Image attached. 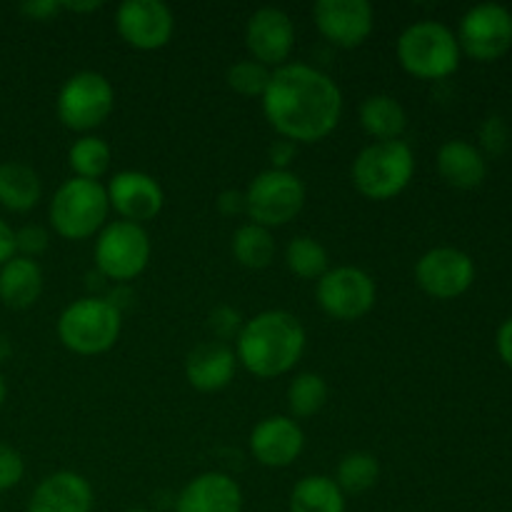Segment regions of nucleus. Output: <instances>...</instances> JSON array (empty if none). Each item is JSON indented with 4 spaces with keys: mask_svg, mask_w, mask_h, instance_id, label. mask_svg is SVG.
Masks as SVG:
<instances>
[{
    "mask_svg": "<svg viewBox=\"0 0 512 512\" xmlns=\"http://www.w3.org/2000/svg\"><path fill=\"white\" fill-rule=\"evenodd\" d=\"M23 473H25V463L23 458H20L18 450L0 443V493L15 488V485L23 480Z\"/></svg>",
    "mask_w": 512,
    "mask_h": 512,
    "instance_id": "obj_32",
    "label": "nucleus"
},
{
    "mask_svg": "<svg viewBox=\"0 0 512 512\" xmlns=\"http://www.w3.org/2000/svg\"><path fill=\"white\" fill-rule=\"evenodd\" d=\"M380 478V463L373 453L368 450H355L348 453L338 465V473H335V483L343 490V495H360L368 493L370 488H375Z\"/></svg>",
    "mask_w": 512,
    "mask_h": 512,
    "instance_id": "obj_30",
    "label": "nucleus"
},
{
    "mask_svg": "<svg viewBox=\"0 0 512 512\" xmlns=\"http://www.w3.org/2000/svg\"><path fill=\"white\" fill-rule=\"evenodd\" d=\"M330 388L323 375L300 373L288 385V410L290 418H313L328 403Z\"/></svg>",
    "mask_w": 512,
    "mask_h": 512,
    "instance_id": "obj_29",
    "label": "nucleus"
},
{
    "mask_svg": "<svg viewBox=\"0 0 512 512\" xmlns=\"http://www.w3.org/2000/svg\"><path fill=\"white\" fill-rule=\"evenodd\" d=\"M215 203H218V210L223 215L245 213V193H240V190H225Z\"/></svg>",
    "mask_w": 512,
    "mask_h": 512,
    "instance_id": "obj_37",
    "label": "nucleus"
},
{
    "mask_svg": "<svg viewBox=\"0 0 512 512\" xmlns=\"http://www.w3.org/2000/svg\"><path fill=\"white\" fill-rule=\"evenodd\" d=\"M43 183L40 175L20 160L0 163V205L13 213H28L40 203Z\"/></svg>",
    "mask_w": 512,
    "mask_h": 512,
    "instance_id": "obj_24",
    "label": "nucleus"
},
{
    "mask_svg": "<svg viewBox=\"0 0 512 512\" xmlns=\"http://www.w3.org/2000/svg\"><path fill=\"white\" fill-rule=\"evenodd\" d=\"M290 512H345V495L328 475H308L290 493Z\"/></svg>",
    "mask_w": 512,
    "mask_h": 512,
    "instance_id": "obj_25",
    "label": "nucleus"
},
{
    "mask_svg": "<svg viewBox=\"0 0 512 512\" xmlns=\"http://www.w3.org/2000/svg\"><path fill=\"white\" fill-rule=\"evenodd\" d=\"M110 210L120 215V220L143 225L145 220H153L163 210L165 193L158 180L140 170H123L110 178L108 188Z\"/></svg>",
    "mask_w": 512,
    "mask_h": 512,
    "instance_id": "obj_16",
    "label": "nucleus"
},
{
    "mask_svg": "<svg viewBox=\"0 0 512 512\" xmlns=\"http://www.w3.org/2000/svg\"><path fill=\"white\" fill-rule=\"evenodd\" d=\"M233 258L248 270H263L275 258V238L268 228L255 223L240 225L233 233Z\"/></svg>",
    "mask_w": 512,
    "mask_h": 512,
    "instance_id": "obj_26",
    "label": "nucleus"
},
{
    "mask_svg": "<svg viewBox=\"0 0 512 512\" xmlns=\"http://www.w3.org/2000/svg\"><path fill=\"white\" fill-rule=\"evenodd\" d=\"M305 205V185L290 170H263L245 190V215L250 223L273 230L288 225Z\"/></svg>",
    "mask_w": 512,
    "mask_h": 512,
    "instance_id": "obj_7",
    "label": "nucleus"
},
{
    "mask_svg": "<svg viewBox=\"0 0 512 512\" xmlns=\"http://www.w3.org/2000/svg\"><path fill=\"white\" fill-rule=\"evenodd\" d=\"M43 293V270L38 260L15 255L0 268V300L13 310H25L38 303Z\"/></svg>",
    "mask_w": 512,
    "mask_h": 512,
    "instance_id": "obj_22",
    "label": "nucleus"
},
{
    "mask_svg": "<svg viewBox=\"0 0 512 512\" xmlns=\"http://www.w3.org/2000/svg\"><path fill=\"white\" fill-rule=\"evenodd\" d=\"M270 128L290 143H318L328 138L343 115V93L320 68L285 63L273 70L263 95Z\"/></svg>",
    "mask_w": 512,
    "mask_h": 512,
    "instance_id": "obj_1",
    "label": "nucleus"
},
{
    "mask_svg": "<svg viewBox=\"0 0 512 512\" xmlns=\"http://www.w3.org/2000/svg\"><path fill=\"white\" fill-rule=\"evenodd\" d=\"M303 323L288 310H263L245 320L235 338V358L255 378L270 380L290 373L305 353Z\"/></svg>",
    "mask_w": 512,
    "mask_h": 512,
    "instance_id": "obj_2",
    "label": "nucleus"
},
{
    "mask_svg": "<svg viewBox=\"0 0 512 512\" xmlns=\"http://www.w3.org/2000/svg\"><path fill=\"white\" fill-rule=\"evenodd\" d=\"M360 125L375 143H388V140H400V135L408 128V113L403 103L393 95H370L360 105Z\"/></svg>",
    "mask_w": 512,
    "mask_h": 512,
    "instance_id": "obj_23",
    "label": "nucleus"
},
{
    "mask_svg": "<svg viewBox=\"0 0 512 512\" xmlns=\"http://www.w3.org/2000/svg\"><path fill=\"white\" fill-rule=\"evenodd\" d=\"M63 10V0H30L20 5V13L33 20H50Z\"/></svg>",
    "mask_w": 512,
    "mask_h": 512,
    "instance_id": "obj_35",
    "label": "nucleus"
},
{
    "mask_svg": "<svg viewBox=\"0 0 512 512\" xmlns=\"http://www.w3.org/2000/svg\"><path fill=\"white\" fill-rule=\"evenodd\" d=\"M150 253L153 245L145 228L128 220L105 223L95 240V265L100 275L115 283H130L138 278L148 268Z\"/></svg>",
    "mask_w": 512,
    "mask_h": 512,
    "instance_id": "obj_9",
    "label": "nucleus"
},
{
    "mask_svg": "<svg viewBox=\"0 0 512 512\" xmlns=\"http://www.w3.org/2000/svg\"><path fill=\"white\" fill-rule=\"evenodd\" d=\"M5 395H8V385H5L3 373H0V408H3V403H5Z\"/></svg>",
    "mask_w": 512,
    "mask_h": 512,
    "instance_id": "obj_42",
    "label": "nucleus"
},
{
    "mask_svg": "<svg viewBox=\"0 0 512 512\" xmlns=\"http://www.w3.org/2000/svg\"><path fill=\"white\" fill-rule=\"evenodd\" d=\"M303 448V428L288 415L263 418L250 433V453L265 468H288L300 458Z\"/></svg>",
    "mask_w": 512,
    "mask_h": 512,
    "instance_id": "obj_17",
    "label": "nucleus"
},
{
    "mask_svg": "<svg viewBox=\"0 0 512 512\" xmlns=\"http://www.w3.org/2000/svg\"><path fill=\"white\" fill-rule=\"evenodd\" d=\"M15 253H18V250H15V230L0 218V268H3L10 258H15Z\"/></svg>",
    "mask_w": 512,
    "mask_h": 512,
    "instance_id": "obj_38",
    "label": "nucleus"
},
{
    "mask_svg": "<svg viewBox=\"0 0 512 512\" xmlns=\"http://www.w3.org/2000/svg\"><path fill=\"white\" fill-rule=\"evenodd\" d=\"M110 163H113V150L98 135H83L75 140L68 150V165L73 170V178L83 180H98L108 173Z\"/></svg>",
    "mask_w": 512,
    "mask_h": 512,
    "instance_id": "obj_27",
    "label": "nucleus"
},
{
    "mask_svg": "<svg viewBox=\"0 0 512 512\" xmlns=\"http://www.w3.org/2000/svg\"><path fill=\"white\" fill-rule=\"evenodd\" d=\"M395 55L405 73L420 80H443L460 65V43L448 25L420 20L408 25L395 43Z\"/></svg>",
    "mask_w": 512,
    "mask_h": 512,
    "instance_id": "obj_3",
    "label": "nucleus"
},
{
    "mask_svg": "<svg viewBox=\"0 0 512 512\" xmlns=\"http://www.w3.org/2000/svg\"><path fill=\"white\" fill-rule=\"evenodd\" d=\"M475 280V263L458 248H433L415 263V283L435 300L460 298Z\"/></svg>",
    "mask_w": 512,
    "mask_h": 512,
    "instance_id": "obj_12",
    "label": "nucleus"
},
{
    "mask_svg": "<svg viewBox=\"0 0 512 512\" xmlns=\"http://www.w3.org/2000/svg\"><path fill=\"white\" fill-rule=\"evenodd\" d=\"M313 23L328 43L338 48H358L375 28L373 5L368 0H318Z\"/></svg>",
    "mask_w": 512,
    "mask_h": 512,
    "instance_id": "obj_14",
    "label": "nucleus"
},
{
    "mask_svg": "<svg viewBox=\"0 0 512 512\" xmlns=\"http://www.w3.org/2000/svg\"><path fill=\"white\" fill-rule=\"evenodd\" d=\"M495 343H498L500 358L505 360V365H508V368H512V318H508L503 325H500Z\"/></svg>",
    "mask_w": 512,
    "mask_h": 512,
    "instance_id": "obj_40",
    "label": "nucleus"
},
{
    "mask_svg": "<svg viewBox=\"0 0 512 512\" xmlns=\"http://www.w3.org/2000/svg\"><path fill=\"white\" fill-rule=\"evenodd\" d=\"M375 280L355 265H340L318 280V305L325 315L343 323L365 318L375 305Z\"/></svg>",
    "mask_w": 512,
    "mask_h": 512,
    "instance_id": "obj_10",
    "label": "nucleus"
},
{
    "mask_svg": "<svg viewBox=\"0 0 512 512\" xmlns=\"http://www.w3.org/2000/svg\"><path fill=\"white\" fill-rule=\"evenodd\" d=\"M245 45L250 58L268 65L270 70L285 65L295 45V25L285 10L265 5L255 10L245 25Z\"/></svg>",
    "mask_w": 512,
    "mask_h": 512,
    "instance_id": "obj_15",
    "label": "nucleus"
},
{
    "mask_svg": "<svg viewBox=\"0 0 512 512\" xmlns=\"http://www.w3.org/2000/svg\"><path fill=\"white\" fill-rule=\"evenodd\" d=\"M110 203L98 180L70 178L55 190L48 218L55 233L65 240H88L105 228Z\"/></svg>",
    "mask_w": 512,
    "mask_h": 512,
    "instance_id": "obj_6",
    "label": "nucleus"
},
{
    "mask_svg": "<svg viewBox=\"0 0 512 512\" xmlns=\"http://www.w3.org/2000/svg\"><path fill=\"white\" fill-rule=\"evenodd\" d=\"M460 50L480 63H493L503 58L512 45V13L505 5L480 3L473 5L460 20Z\"/></svg>",
    "mask_w": 512,
    "mask_h": 512,
    "instance_id": "obj_11",
    "label": "nucleus"
},
{
    "mask_svg": "<svg viewBox=\"0 0 512 512\" xmlns=\"http://www.w3.org/2000/svg\"><path fill=\"white\" fill-rule=\"evenodd\" d=\"M120 38L135 50H160L175 33V15L163 0H125L115 13Z\"/></svg>",
    "mask_w": 512,
    "mask_h": 512,
    "instance_id": "obj_13",
    "label": "nucleus"
},
{
    "mask_svg": "<svg viewBox=\"0 0 512 512\" xmlns=\"http://www.w3.org/2000/svg\"><path fill=\"white\" fill-rule=\"evenodd\" d=\"M128 512H150V510H143V508H133V510H128Z\"/></svg>",
    "mask_w": 512,
    "mask_h": 512,
    "instance_id": "obj_43",
    "label": "nucleus"
},
{
    "mask_svg": "<svg viewBox=\"0 0 512 512\" xmlns=\"http://www.w3.org/2000/svg\"><path fill=\"white\" fill-rule=\"evenodd\" d=\"M115 108V90L103 73L80 70L70 75L60 88L55 110L65 128L88 133L103 125Z\"/></svg>",
    "mask_w": 512,
    "mask_h": 512,
    "instance_id": "obj_8",
    "label": "nucleus"
},
{
    "mask_svg": "<svg viewBox=\"0 0 512 512\" xmlns=\"http://www.w3.org/2000/svg\"><path fill=\"white\" fill-rule=\"evenodd\" d=\"M270 75H273V70H270L268 65L258 63V60L253 58H245L230 65L225 80H228L230 88L238 95H243V98H263L265 90H268Z\"/></svg>",
    "mask_w": 512,
    "mask_h": 512,
    "instance_id": "obj_31",
    "label": "nucleus"
},
{
    "mask_svg": "<svg viewBox=\"0 0 512 512\" xmlns=\"http://www.w3.org/2000/svg\"><path fill=\"white\" fill-rule=\"evenodd\" d=\"M293 155H295V143H290V140H278V143L270 148V158H273L275 170H288V163L293 160Z\"/></svg>",
    "mask_w": 512,
    "mask_h": 512,
    "instance_id": "obj_39",
    "label": "nucleus"
},
{
    "mask_svg": "<svg viewBox=\"0 0 512 512\" xmlns=\"http://www.w3.org/2000/svg\"><path fill=\"white\" fill-rule=\"evenodd\" d=\"M100 0H90V3H68L65 0L63 10H70V13H90V10H98L100 8Z\"/></svg>",
    "mask_w": 512,
    "mask_h": 512,
    "instance_id": "obj_41",
    "label": "nucleus"
},
{
    "mask_svg": "<svg viewBox=\"0 0 512 512\" xmlns=\"http://www.w3.org/2000/svg\"><path fill=\"white\" fill-rule=\"evenodd\" d=\"M175 512H243V490L230 475H198L180 490Z\"/></svg>",
    "mask_w": 512,
    "mask_h": 512,
    "instance_id": "obj_18",
    "label": "nucleus"
},
{
    "mask_svg": "<svg viewBox=\"0 0 512 512\" xmlns=\"http://www.w3.org/2000/svg\"><path fill=\"white\" fill-rule=\"evenodd\" d=\"M48 248V233L40 225H25L15 233V250H20L23 258H33Z\"/></svg>",
    "mask_w": 512,
    "mask_h": 512,
    "instance_id": "obj_34",
    "label": "nucleus"
},
{
    "mask_svg": "<svg viewBox=\"0 0 512 512\" xmlns=\"http://www.w3.org/2000/svg\"><path fill=\"white\" fill-rule=\"evenodd\" d=\"M328 250L310 235H298L285 248V265L300 280H320L328 273Z\"/></svg>",
    "mask_w": 512,
    "mask_h": 512,
    "instance_id": "obj_28",
    "label": "nucleus"
},
{
    "mask_svg": "<svg viewBox=\"0 0 512 512\" xmlns=\"http://www.w3.org/2000/svg\"><path fill=\"white\" fill-rule=\"evenodd\" d=\"M483 143L488 145L490 150H495V153H498L500 148H503L505 145V125H503V120L500 118H490L488 123L483 125Z\"/></svg>",
    "mask_w": 512,
    "mask_h": 512,
    "instance_id": "obj_36",
    "label": "nucleus"
},
{
    "mask_svg": "<svg viewBox=\"0 0 512 512\" xmlns=\"http://www.w3.org/2000/svg\"><path fill=\"white\" fill-rule=\"evenodd\" d=\"M123 313L108 298H80L70 303L58 318V338L70 353H108L120 338Z\"/></svg>",
    "mask_w": 512,
    "mask_h": 512,
    "instance_id": "obj_4",
    "label": "nucleus"
},
{
    "mask_svg": "<svg viewBox=\"0 0 512 512\" xmlns=\"http://www.w3.org/2000/svg\"><path fill=\"white\" fill-rule=\"evenodd\" d=\"M28 512H93V488L83 475L60 470L35 488Z\"/></svg>",
    "mask_w": 512,
    "mask_h": 512,
    "instance_id": "obj_19",
    "label": "nucleus"
},
{
    "mask_svg": "<svg viewBox=\"0 0 512 512\" xmlns=\"http://www.w3.org/2000/svg\"><path fill=\"white\" fill-rule=\"evenodd\" d=\"M415 173V155L403 140L365 145L353 160L350 178L360 195L370 200H390L403 193Z\"/></svg>",
    "mask_w": 512,
    "mask_h": 512,
    "instance_id": "obj_5",
    "label": "nucleus"
},
{
    "mask_svg": "<svg viewBox=\"0 0 512 512\" xmlns=\"http://www.w3.org/2000/svg\"><path fill=\"white\" fill-rule=\"evenodd\" d=\"M235 350L220 340L195 345L185 358V378L200 393H218L225 385H230L235 375Z\"/></svg>",
    "mask_w": 512,
    "mask_h": 512,
    "instance_id": "obj_20",
    "label": "nucleus"
},
{
    "mask_svg": "<svg viewBox=\"0 0 512 512\" xmlns=\"http://www.w3.org/2000/svg\"><path fill=\"white\" fill-rule=\"evenodd\" d=\"M438 173L448 185L458 190H473L488 175L485 155L468 140H448L438 150Z\"/></svg>",
    "mask_w": 512,
    "mask_h": 512,
    "instance_id": "obj_21",
    "label": "nucleus"
},
{
    "mask_svg": "<svg viewBox=\"0 0 512 512\" xmlns=\"http://www.w3.org/2000/svg\"><path fill=\"white\" fill-rule=\"evenodd\" d=\"M240 328H243V320H240L238 310L228 308V305H220L210 313V330L220 338V343L230 338H238Z\"/></svg>",
    "mask_w": 512,
    "mask_h": 512,
    "instance_id": "obj_33",
    "label": "nucleus"
}]
</instances>
